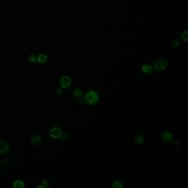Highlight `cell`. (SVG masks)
<instances>
[{"mask_svg":"<svg viewBox=\"0 0 188 188\" xmlns=\"http://www.w3.org/2000/svg\"><path fill=\"white\" fill-rule=\"evenodd\" d=\"M99 97L98 93L94 90H90L85 93V102L90 105H94L98 102Z\"/></svg>","mask_w":188,"mask_h":188,"instance_id":"cell-1","label":"cell"},{"mask_svg":"<svg viewBox=\"0 0 188 188\" xmlns=\"http://www.w3.org/2000/svg\"><path fill=\"white\" fill-rule=\"evenodd\" d=\"M167 66V62L163 58H158L154 63V67L157 71L164 70Z\"/></svg>","mask_w":188,"mask_h":188,"instance_id":"cell-2","label":"cell"},{"mask_svg":"<svg viewBox=\"0 0 188 188\" xmlns=\"http://www.w3.org/2000/svg\"><path fill=\"white\" fill-rule=\"evenodd\" d=\"M62 134V131L58 127H52L49 130L50 137L52 139H56L60 138Z\"/></svg>","mask_w":188,"mask_h":188,"instance_id":"cell-3","label":"cell"},{"mask_svg":"<svg viewBox=\"0 0 188 188\" xmlns=\"http://www.w3.org/2000/svg\"><path fill=\"white\" fill-rule=\"evenodd\" d=\"M71 79L67 76H63L60 80V85L63 89H67L71 85Z\"/></svg>","mask_w":188,"mask_h":188,"instance_id":"cell-4","label":"cell"},{"mask_svg":"<svg viewBox=\"0 0 188 188\" xmlns=\"http://www.w3.org/2000/svg\"><path fill=\"white\" fill-rule=\"evenodd\" d=\"M162 140L166 143H170L174 141V136L173 134L169 131H165L161 135Z\"/></svg>","mask_w":188,"mask_h":188,"instance_id":"cell-5","label":"cell"},{"mask_svg":"<svg viewBox=\"0 0 188 188\" xmlns=\"http://www.w3.org/2000/svg\"><path fill=\"white\" fill-rule=\"evenodd\" d=\"M48 61V57L44 54H40L36 57V62L39 65H44Z\"/></svg>","mask_w":188,"mask_h":188,"instance_id":"cell-6","label":"cell"},{"mask_svg":"<svg viewBox=\"0 0 188 188\" xmlns=\"http://www.w3.org/2000/svg\"><path fill=\"white\" fill-rule=\"evenodd\" d=\"M9 151V145L5 141H0V153L6 154Z\"/></svg>","mask_w":188,"mask_h":188,"instance_id":"cell-7","label":"cell"},{"mask_svg":"<svg viewBox=\"0 0 188 188\" xmlns=\"http://www.w3.org/2000/svg\"><path fill=\"white\" fill-rule=\"evenodd\" d=\"M72 95H73V97L76 100H79L81 99H82L83 94L82 91L80 89H76L73 90L72 93Z\"/></svg>","mask_w":188,"mask_h":188,"instance_id":"cell-8","label":"cell"},{"mask_svg":"<svg viewBox=\"0 0 188 188\" xmlns=\"http://www.w3.org/2000/svg\"><path fill=\"white\" fill-rule=\"evenodd\" d=\"M142 71L145 74L149 75L152 72V66L150 64H145L142 67Z\"/></svg>","mask_w":188,"mask_h":188,"instance_id":"cell-9","label":"cell"},{"mask_svg":"<svg viewBox=\"0 0 188 188\" xmlns=\"http://www.w3.org/2000/svg\"><path fill=\"white\" fill-rule=\"evenodd\" d=\"M30 142L33 145L37 146L41 144V139L39 136L34 135L33 137H31V139L30 140Z\"/></svg>","mask_w":188,"mask_h":188,"instance_id":"cell-10","label":"cell"},{"mask_svg":"<svg viewBox=\"0 0 188 188\" xmlns=\"http://www.w3.org/2000/svg\"><path fill=\"white\" fill-rule=\"evenodd\" d=\"M145 137L142 135H138L135 137V142L137 145H141L144 142Z\"/></svg>","mask_w":188,"mask_h":188,"instance_id":"cell-11","label":"cell"},{"mask_svg":"<svg viewBox=\"0 0 188 188\" xmlns=\"http://www.w3.org/2000/svg\"><path fill=\"white\" fill-rule=\"evenodd\" d=\"M13 188H23L24 187V184L21 180H16L13 184Z\"/></svg>","mask_w":188,"mask_h":188,"instance_id":"cell-12","label":"cell"},{"mask_svg":"<svg viewBox=\"0 0 188 188\" xmlns=\"http://www.w3.org/2000/svg\"><path fill=\"white\" fill-rule=\"evenodd\" d=\"M122 187V183L119 180H115L112 184V188H121Z\"/></svg>","mask_w":188,"mask_h":188,"instance_id":"cell-13","label":"cell"},{"mask_svg":"<svg viewBox=\"0 0 188 188\" xmlns=\"http://www.w3.org/2000/svg\"><path fill=\"white\" fill-rule=\"evenodd\" d=\"M182 39L183 41H188V30H185L182 33V35H181Z\"/></svg>","mask_w":188,"mask_h":188,"instance_id":"cell-14","label":"cell"},{"mask_svg":"<svg viewBox=\"0 0 188 188\" xmlns=\"http://www.w3.org/2000/svg\"><path fill=\"white\" fill-rule=\"evenodd\" d=\"M28 60L31 62V63H35L36 60V56L34 54H31L29 55V56H28Z\"/></svg>","mask_w":188,"mask_h":188,"instance_id":"cell-15","label":"cell"},{"mask_svg":"<svg viewBox=\"0 0 188 188\" xmlns=\"http://www.w3.org/2000/svg\"><path fill=\"white\" fill-rule=\"evenodd\" d=\"M180 44V41L178 39H174L172 42V45L174 47H178Z\"/></svg>","mask_w":188,"mask_h":188,"instance_id":"cell-16","label":"cell"},{"mask_svg":"<svg viewBox=\"0 0 188 188\" xmlns=\"http://www.w3.org/2000/svg\"><path fill=\"white\" fill-rule=\"evenodd\" d=\"M61 138L63 140H66L68 139V135L67 134V133H64L63 134H62Z\"/></svg>","mask_w":188,"mask_h":188,"instance_id":"cell-17","label":"cell"},{"mask_svg":"<svg viewBox=\"0 0 188 188\" xmlns=\"http://www.w3.org/2000/svg\"><path fill=\"white\" fill-rule=\"evenodd\" d=\"M42 185L44 187V188H48L49 187V184L46 180H43L42 182Z\"/></svg>","mask_w":188,"mask_h":188,"instance_id":"cell-18","label":"cell"},{"mask_svg":"<svg viewBox=\"0 0 188 188\" xmlns=\"http://www.w3.org/2000/svg\"><path fill=\"white\" fill-rule=\"evenodd\" d=\"M79 101V102H78V104H80V105H83L84 104V103H85V100H83V99H80V100H78Z\"/></svg>","mask_w":188,"mask_h":188,"instance_id":"cell-19","label":"cell"},{"mask_svg":"<svg viewBox=\"0 0 188 188\" xmlns=\"http://www.w3.org/2000/svg\"><path fill=\"white\" fill-rule=\"evenodd\" d=\"M56 93L58 94H61L63 93V90L59 88L58 90H56Z\"/></svg>","mask_w":188,"mask_h":188,"instance_id":"cell-20","label":"cell"},{"mask_svg":"<svg viewBox=\"0 0 188 188\" xmlns=\"http://www.w3.org/2000/svg\"><path fill=\"white\" fill-rule=\"evenodd\" d=\"M0 140H1V134H0Z\"/></svg>","mask_w":188,"mask_h":188,"instance_id":"cell-21","label":"cell"}]
</instances>
